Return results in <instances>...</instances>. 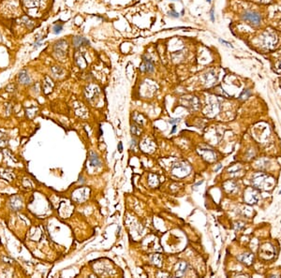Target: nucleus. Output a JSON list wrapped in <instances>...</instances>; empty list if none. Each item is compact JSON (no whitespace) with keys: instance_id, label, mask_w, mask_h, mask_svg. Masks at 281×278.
Returning a JSON list of instances; mask_svg holds the SVG:
<instances>
[{"instance_id":"obj_1","label":"nucleus","mask_w":281,"mask_h":278,"mask_svg":"<svg viewBox=\"0 0 281 278\" xmlns=\"http://www.w3.org/2000/svg\"><path fill=\"white\" fill-rule=\"evenodd\" d=\"M252 184L256 188L260 189H269L273 185V183H268V176L263 173L256 174L253 177Z\"/></svg>"},{"instance_id":"obj_2","label":"nucleus","mask_w":281,"mask_h":278,"mask_svg":"<svg viewBox=\"0 0 281 278\" xmlns=\"http://www.w3.org/2000/svg\"><path fill=\"white\" fill-rule=\"evenodd\" d=\"M242 19L245 22H247L248 23H250V25H254V26L260 25L261 23V20H263L260 14L256 12V11H246L242 15Z\"/></svg>"},{"instance_id":"obj_3","label":"nucleus","mask_w":281,"mask_h":278,"mask_svg":"<svg viewBox=\"0 0 281 278\" xmlns=\"http://www.w3.org/2000/svg\"><path fill=\"white\" fill-rule=\"evenodd\" d=\"M263 43L266 48H273L277 44V37L271 33H265L263 36Z\"/></svg>"},{"instance_id":"obj_4","label":"nucleus","mask_w":281,"mask_h":278,"mask_svg":"<svg viewBox=\"0 0 281 278\" xmlns=\"http://www.w3.org/2000/svg\"><path fill=\"white\" fill-rule=\"evenodd\" d=\"M154 69H155V68H154L153 62H152L151 59H149L148 57L144 56V62H142V64L140 66V70L142 71V72L151 73V72H153Z\"/></svg>"},{"instance_id":"obj_5","label":"nucleus","mask_w":281,"mask_h":278,"mask_svg":"<svg viewBox=\"0 0 281 278\" xmlns=\"http://www.w3.org/2000/svg\"><path fill=\"white\" fill-rule=\"evenodd\" d=\"M67 47H68V43L65 40H59L55 43V52L58 56H65L67 54Z\"/></svg>"},{"instance_id":"obj_6","label":"nucleus","mask_w":281,"mask_h":278,"mask_svg":"<svg viewBox=\"0 0 281 278\" xmlns=\"http://www.w3.org/2000/svg\"><path fill=\"white\" fill-rule=\"evenodd\" d=\"M72 43H73V46H74L75 48H79V47L84 46V45H88V44H89V40H86V39H85V37H84L76 36V37H73Z\"/></svg>"},{"instance_id":"obj_7","label":"nucleus","mask_w":281,"mask_h":278,"mask_svg":"<svg viewBox=\"0 0 281 278\" xmlns=\"http://www.w3.org/2000/svg\"><path fill=\"white\" fill-rule=\"evenodd\" d=\"M18 79H19V81H20L22 84H25V85L30 84V83H31V79H30L29 75H28L26 70H22L21 72L19 73Z\"/></svg>"},{"instance_id":"obj_8","label":"nucleus","mask_w":281,"mask_h":278,"mask_svg":"<svg viewBox=\"0 0 281 278\" xmlns=\"http://www.w3.org/2000/svg\"><path fill=\"white\" fill-rule=\"evenodd\" d=\"M11 208L14 210V211H18L22 208L23 206V202H22V199L19 198V197H14L11 199Z\"/></svg>"},{"instance_id":"obj_9","label":"nucleus","mask_w":281,"mask_h":278,"mask_svg":"<svg viewBox=\"0 0 281 278\" xmlns=\"http://www.w3.org/2000/svg\"><path fill=\"white\" fill-rule=\"evenodd\" d=\"M253 258H254V257L252 254H243L242 256L239 257V260L242 262L246 263V264H250L251 261L253 260Z\"/></svg>"},{"instance_id":"obj_10","label":"nucleus","mask_w":281,"mask_h":278,"mask_svg":"<svg viewBox=\"0 0 281 278\" xmlns=\"http://www.w3.org/2000/svg\"><path fill=\"white\" fill-rule=\"evenodd\" d=\"M245 199H246V201L248 203H256L257 201H258L259 198H258V195L256 193H250V194H247L246 196H245Z\"/></svg>"},{"instance_id":"obj_11","label":"nucleus","mask_w":281,"mask_h":278,"mask_svg":"<svg viewBox=\"0 0 281 278\" xmlns=\"http://www.w3.org/2000/svg\"><path fill=\"white\" fill-rule=\"evenodd\" d=\"M90 163L92 164V166H101V161H99L98 156L95 154L94 152H91L90 154Z\"/></svg>"},{"instance_id":"obj_12","label":"nucleus","mask_w":281,"mask_h":278,"mask_svg":"<svg viewBox=\"0 0 281 278\" xmlns=\"http://www.w3.org/2000/svg\"><path fill=\"white\" fill-rule=\"evenodd\" d=\"M177 274H184L185 272V271H187V268H188V264L185 262H180V263H178V265H177Z\"/></svg>"},{"instance_id":"obj_13","label":"nucleus","mask_w":281,"mask_h":278,"mask_svg":"<svg viewBox=\"0 0 281 278\" xmlns=\"http://www.w3.org/2000/svg\"><path fill=\"white\" fill-rule=\"evenodd\" d=\"M26 8H35L39 4V0H23Z\"/></svg>"},{"instance_id":"obj_14","label":"nucleus","mask_w":281,"mask_h":278,"mask_svg":"<svg viewBox=\"0 0 281 278\" xmlns=\"http://www.w3.org/2000/svg\"><path fill=\"white\" fill-rule=\"evenodd\" d=\"M62 30H63V25H58V23H57V25H55L54 27H53V32H54V34H55V35L60 34Z\"/></svg>"},{"instance_id":"obj_15","label":"nucleus","mask_w":281,"mask_h":278,"mask_svg":"<svg viewBox=\"0 0 281 278\" xmlns=\"http://www.w3.org/2000/svg\"><path fill=\"white\" fill-rule=\"evenodd\" d=\"M23 22L25 23L26 26H27L28 28H32V27H33V25H34V23H33V22L30 20L29 18H27V17H23Z\"/></svg>"},{"instance_id":"obj_16","label":"nucleus","mask_w":281,"mask_h":278,"mask_svg":"<svg viewBox=\"0 0 281 278\" xmlns=\"http://www.w3.org/2000/svg\"><path fill=\"white\" fill-rule=\"evenodd\" d=\"M250 90H248V89H246V90H244L243 91V93L240 95V98L241 99H246V98H247L250 95Z\"/></svg>"},{"instance_id":"obj_17","label":"nucleus","mask_w":281,"mask_h":278,"mask_svg":"<svg viewBox=\"0 0 281 278\" xmlns=\"http://www.w3.org/2000/svg\"><path fill=\"white\" fill-rule=\"evenodd\" d=\"M168 15L171 16V17H173V18H178L180 14L178 12H176L175 11H173V9H171V11H170L168 12Z\"/></svg>"},{"instance_id":"obj_18","label":"nucleus","mask_w":281,"mask_h":278,"mask_svg":"<svg viewBox=\"0 0 281 278\" xmlns=\"http://www.w3.org/2000/svg\"><path fill=\"white\" fill-rule=\"evenodd\" d=\"M218 41H219L221 44H224L225 46H227V47H231V48H233V46L231 45V43H230V42H228V41H226V40H222V39H219L218 40Z\"/></svg>"},{"instance_id":"obj_19","label":"nucleus","mask_w":281,"mask_h":278,"mask_svg":"<svg viewBox=\"0 0 281 278\" xmlns=\"http://www.w3.org/2000/svg\"><path fill=\"white\" fill-rule=\"evenodd\" d=\"M179 121H180V119H179V118H176V119H171L170 121H169V123H170V124H175L176 123H179Z\"/></svg>"},{"instance_id":"obj_20","label":"nucleus","mask_w":281,"mask_h":278,"mask_svg":"<svg viewBox=\"0 0 281 278\" xmlns=\"http://www.w3.org/2000/svg\"><path fill=\"white\" fill-rule=\"evenodd\" d=\"M210 18H211V21L212 22H215V15H214V8L211 9L210 11Z\"/></svg>"},{"instance_id":"obj_21","label":"nucleus","mask_w":281,"mask_h":278,"mask_svg":"<svg viewBox=\"0 0 281 278\" xmlns=\"http://www.w3.org/2000/svg\"><path fill=\"white\" fill-rule=\"evenodd\" d=\"M118 150L120 151V152H122V151H123V145H122V142H119V144H118Z\"/></svg>"},{"instance_id":"obj_22","label":"nucleus","mask_w":281,"mask_h":278,"mask_svg":"<svg viewBox=\"0 0 281 278\" xmlns=\"http://www.w3.org/2000/svg\"><path fill=\"white\" fill-rule=\"evenodd\" d=\"M221 167H222V166H221V164H219V165H218V167H217V169L215 170V171H216V172H217V171H218V170H219L221 169Z\"/></svg>"},{"instance_id":"obj_23","label":"nucleus","mask_w":281,"mask_h":278,"mask_svg":"<svg viewBox=\"0 0 281 278\" xmlns=\"http://www.w3.org/2000/svg\"><path fill=\"white\" fill-rule=\"evenodd\" d=\"M175 129H176V124H173V130H171V134L173 133H174V131H175Z\"/></svg>"},{"instance_id":"obj_24","label":"nucleus","mask_w":281,"mask_h":278,"mask_svg":"<svg viewBox=\"0 0 281 278\" xmlns=\"http://www.w3.org/2000/svg\"><path fill=\"white\" fill-rule=\"evenodd\" d=\"M171 1H179V0H171Z\"/></svg>"},{"instance_id":"obj_25","label":"nucleus","mask_w":281,"mask_h":278,"mask_svg":"<svg viewBox=\"0 0 281 278\" xmlns=\"http://www.w3.org/2000/svg\"><path fill=\"white\" fill-rule=\"evenodd\" d=\"M207 2H208V3H210V2H211V0H207Z\"/></svg>"}]
</instances>
